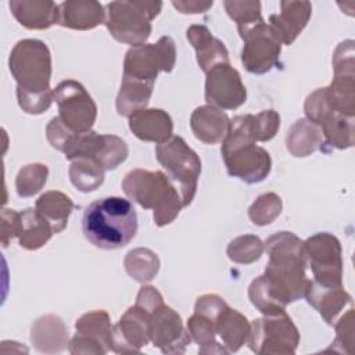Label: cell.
<instances>
[{
  "label": "cell",
  "mask_w": 355,
  "mask_h": 355,
  "mask_svg": "<svg viewBox=\"0 0 355 355\" xmlns=\"http://www.w3.org/2000/svg\"><path fill=\"white\" fill-rule=\"evenodd\" d=\"M263 251L269 262L263 275L275 297L286 306L301 300L309 286L304 241L291 232H277L266 239Z\"/></svg>",
  "instance_id": "6da1fadb"
},
{
  "label": "cell",
  "mask_w": 355,
  "mask_h": 355,
  "mask_svg": "<svg viewBox=\"0 0 355 355\" xmlns=\"http://www.w3.org/2000/svg\"><path fill=\"white\" fill-rule=\"evenodd\" d=\"M82 229L85 237L97 248H122L137 233V214L129 200L104 197L86 207Z\"/></svg>",
  "instance_id": "7a4b0ae2"
},
{
  "label": "cell",
  "mask_w": 355,
  "mask_h": 355,
  "mask_svg": "<svg viewBox=\"0 0 355 355\" xmlns=\"http://www.w3.org/2000/svg\"><path fill=\"white\" fill-rule=\"evenodd\" d=\"M220 154L227 173L248 184L259 183L270 173L272 158L254 140L251 114L237 115L230 119Z\"/></svg>",
  "instance_id": "3957f363"
},
{
  "label": "cell",
  "mask_w": 355,
  "mask_h": 355,
  "mask_svg": "<svg viewBox=\"0 0 355 355\" xmlns=\"http://www.w3.org/2000/svg\"><path fill=\"white\" fill-rule=\"evenodd\" d=\"M122 190L141 208L153 209L154 223L158 227L172 223L183 208L176 187L161 171L132 169L122 180Z\"/></svg>",
  "instance_id": "277c9868"
},
{
  "label": "cell",
  "mask_w": 355,
  "mask_h": 355,
  "mask_svg": "<svg viewBox=\"0 0 355 355\" xmlns=\"http://www.w3.org/2000/svg\"><path fill=\"white\" fill-rule=\"evenodd\" d=\"M162 1H111L107 4L105 26L110 35L125 44L140 46L151 35V21L161 12Z\"/></svg>",
  "instance_id": "5b68a950"
},
{
  "label": "cell",
  "mask_w": 355,
  "mask_h": 355,
  "mask_svg": "<svg viewBox=\"0 0 355 355\" xmlns=\"http://www.w3.org/2000/svg\"><path fill=\"white\" fill-rule=\"evenodd\" d=\"M155 155L166 171V176L176 187L183 207L194 200L201 175V159L197 153L180 136H172L168 141L157 144Z\"/></svg>",
  "instance_id": "8992f818"
},
{
  "label": "cell",
  "mask_w": 355,
  "mask_h": 355,
  "mask_svg": "<svg viewBox=\"0 0 355 355\" xmlns=\"http://www.w3.org/2000/svg\"><path fill=\"white\" fill-rule=\"evenodd\" d=\"M8 67L17 82V89L26 92L51 90V54L44 42L39 39L17 42L10 53Z\"/></svg>",
  "instance_id": "52a82bcc"
},
{
  "label": "cell",
  "mask_w": 355,
  "mask_h": 355,
  "mask_svg": "<svg viewBox=\"0 0 355 355\" xmlns=\"http://www.w3.org/2000/svg\"><path fill=\"white\" fill-rule=\"evenodd\" d=\"M247 344L258 355H293L300 344V333L286 312L263 315L251 322Z\"/></svg>",
  "instance_id": "ba28073f"
},
{
  "label": "cell",
  "mask_w": 355,
  "mask_h": 355,
  "mask_svg": "<svg viewBox=\"0 0 355 355\" xmlns=\"http://www.w3.org/2000/svg\"><path fill=\"white\" fill-rule=\"evenodd\" d=\"M175 64V42L171 36H161L155 43L133 46L126 51L122 76L154 85L158 73L172 72Z\"/></svg>",
  "instance_id": "9c48e42d"
},
{
  "label": "cell",
  "mask_w": 355,
  "mask_h": 355,
  "mask_svg": "<svg viewBox=\"0 0 355 355\" xmlns=\"http://www.w3.org/2000/svg\"><path fill=\"white\" fill-rule=\"evenodd\" d=\"M243 39L241 62L250 73L262 75L279 64L282 42L263 19L245 28H237Z\"/></svg>",
  "instance_id": "30bf717a"
},
{
  "label": "cell",
  "mask_w": 355,
  "mask_h": 355,
  "mask_svg": "<svg viewBox=\"0 0 355 355\" xmlns=\"http://www.w3.org/2000/svg\"><path fill=\"white\" fill-rule=\"evenodd\" d=\"M60 121L72 132L92 130L97 118V105L85 86L73 79L60 82L53 90Z\"/></svg>",
  "instance_id": "8fae6325"
},
{
  "label": "cell",
  "mask_w": 355,
  "mask_h": 355,
  "mask_svg": "<svg viewBox=\"0 0 355 355\" xmlns=\"http://www.w3.org/2000/svg\"><path fill=\"white\" fill-rule=\"evenodd\" d=\"M306 266L313 280L323 286H343V250L338 239L327 232L316 233L304 241Z\"/></svg>",
  "instance_id": "7c38bea8"
},
{
  "label": "cell",
  "mask_w": 355,
  "mask_h": 355,
  "mask_svg": "<svg viewBox=\"0 0 355 355\" xmlns=\"http://www.w3.org/2000/svg\"><path fill=\"white\" fill-rule=\"evenodd\" d=\"M205 100L219 110H236L247 100L240 72L229 64H218L207 72Z\"/></svg>",
  "instance_id": "4fadbf2b"
},
{
  "label": "cell",
  "mask_w": 355,
  "mask_h": 355,
  "mask_svg": "<svg viewBox=\"0 0 355 355\" xmlns=\"http://www.w3.org/2000/svg\"><path fill=\"white\" fill-rule=\"evenodd\" d=\"M150 341L164 354H183L191 337L180 315L173 308L161 304L151 312Z\"/></svg>",
  "instance_id": "5bb4252c"
},
{
  "label": "cell",
  "mask_w": 355,
  "mask_h": 355,
  "mask_svg": "<svg viewBox=\"0 0 355 355\" xmlns=\"http://www.w3.org/2000/svg\"><path fill=\"white\" fill-rule=\"evenodd\" d=\"M151 312L139 305L130 306L111 329V351L139 352L150 343Z\"/></svg>",
  "instance_id": "9a60e30c"
},
{
  "label": "cell",
  "mask_w": 355,
  "mask_h": 355,
  "mask_svg": "<svg viewBox=\"0 0 355 355\" xmlns=\"http://www.w3.org/2000/svg\"><path fill=\"white\" fill-rule=\"evenodd\" d=\"M311 15L309 1H282L280 11L269 17V25L282 44L290 46L308 25Z\"/></svg>",
  "instance_id": "2e32d148"
},
{
  "label": "cell",
  "mask_w": 355,
  "mask_h": 355,
  "mask_svg": "<svg viewBox=\"0 0 355 355\" xmlns=\"http://www.w3.org/2000/svg\"><path fill=\"white\" fill-rule=\"evenodd\" d=\"M130 132L143 141L162 144L173 135L171 115L161 108H143L129 116Z\"/></svg>",
  "instance_id": "e0dca14e"
},
{
  "label": "cell",
  "mask_w": 355,
  "mask_h": 355,
  "mask_svg": "<svg viewBox=\"0 0 355 355\" xmlns=\"http://www.w3.org/2000/svg\"><path fill=\"white\" fill-rule=\"evenodd\" d=\"M189 43L196 50L198 67L205 73L218 64H229V51L205 25H190L186 31Z\"/></svg>",
  "instance_id": "ac0fdd59"
},
{
  "label": "cell",
  "mask_w": 355,
  "mask_h": 355,
  "mask_svg": "<svg viewBox=\"0 0 355 355\" xmlns=\"http://www.w3.org/2000/svg\"><path fill=\"white\" fill-rule=\"evenodd\" d=\"M58 25L75 31H89L105 22L101 3L94 0H67L58 4Z\"/></svg>",
  "instance_id": "d6986e66"
},
{
  "label": "cell",
  "mask_w": 355,
  "mask_h": 355,
  "mask_svg": "<svg viewBox=\"0 0 355 355\" xmlns=\"http://www.w3.org/2000/svg\"><path fill=\"white\" fill-rule=\"evenodd\" d=\"M14 18L26 29H49L58 24V4L49 0H11L8 3Z\"/></svg>",
  "instance_id": "ffe728a7"
},
{
  "label": "cell",
  "mask_w": 355,
  "mask_h": 355,
  "mask_svg": "<svg viewBox=\"0 0 355 355\" xmlns=\"http://www.w3.org/2000/svg\"><path fill=\"white\" fill-rule=\"evenodd\" d=\"M306 301L320 313V316L333 326L347 305L351 304V295L344 287H330L309 282L306 293L304 295Z\"/></svg>",
  "instance_id": "44dd1931"
},
{
  "label": "cell",
  "mask_w": 355,
  "mask_h": 355,
  "mask_svg": "<svg viewBox=\"0 0 355 355\" xmlns=\"http://www.w3.org/2000/svg\"><path fill=\"white\" fill-rule=\"evenodd\" d=\"M229 116L223 110L212 105L197 107L190 116V128L196 139L205 144H216L223 141L227 128Z\"/></svg>",
  "instance_id": "7402d4cb"
},
{
  "label": "cell",
  "mask_w": 355,
  "mask_h": 355,
  "mask_svg": "<svg viewBox=\"0 0 355 355\" xmlns=\"http://www.w3.org/2000/svg\"><path fill=\"white\" fill-rule=\"evenodd\" d=\"M31 340L40 352H61L68 344V329L61 318L44 315L32 324Z\"/></svg>",
  "instance_id": "603a6c76"
},
{
  "label": "cell",
  "mask_w": 355,
  "mask_h": 355,
  "mask_svg": "<svg viewBox=\"0 0 355 355\" xmlns=\"http://www.w3.org/2000/svg\"><path fill=\"white\" fill-rule=\"evenodd\" d=\"M215 329L219 341L226 351L237 352L244 344H247L251 323L243 313L227 306L215 320Z\"/></svg>",
  "instance_id": "cb8c5ba5"
},
{
  "label": "cell",
  "mask_w": 355,
  "mask_h": 355,
  "mask_svg": "<svg viewBox=\"0 0 355 355\" xmlns=\"http://www.w3.org/2000/svg\"><path fill=\"white\" fill-rule=\"evenodd\" d=\"M323 135L319 126L301 118L287 132L286 147L293 157H308L323 146Z\"/></svg>",
  "instance_id": "d4e9b609"
},
{
  "label": "cell",
  "mask_w": 355,
  "mask_h": 355,
  "mask_svg": "<svg viewBox=\"0 0 355 355\" xmlns=\"http://www.w3.org/2000/svg\"><path fill=\"white\" fill-rule=\"evenodd\" d=\"M73 207L71 197L58 190L43 193L35 202V208L47 219L54 233H60L65 229Z\"/></svg>",
  "instance_id": "484cf974"
},
{
  "label": "cell",
  "mask_w": 355,
  "mask_h": 355,
  "mask_svg": "<svg viewBox=\"0 0 355 355\" xmlns=\"http://www.w3.org/2000/svg\"><path fill=\"white\" fill-rule=\"evenodd\" d=\"M21 222L22 226L18 240L19 245L25 250H39L54 234L51 225L36 208L24 209L21 212Z\"/></svg>",
  "instance_id": "4316f807"
},
{
  "label": "cell",
  "mask_w": 355,
  "mask_h": 355,
  "mask_svg": "<svg viewBox=\"0 0 355 355\" xmlns=\"http://www.w3.org/2000/svg\"><path fill=\"white\" fill-rule=\"evenodd\" d=\"M153 83L122 76L121 89L115 101L118 114L121 116L129 118L133 112L147 108V104L153 94Z\"/></svg>",
  "instance_id": "83f0119b"
},
{
  "label": "cell",
  "mask_w": 355,
  "mask_h": 355,
  "mask_svg": "<svg viewBox=\"0 0 355 355\" xmlns=\"http://www.w3.org/2000/svg\"><path fill=\"white\" fill-rule=\"evenodd\" d=\"M186 327L191 340L198 344L200 354H229L218 340L215 322L212 319L194 312L189 318Z\"/></svg>",
  "instance_id": "f1b7e54d"
},
{
  "label": "cell",
  "mask_w": 355,
  "mask_h": 355,
  "mask_svg": "<svg viewBox=\"0 0 355 355\" xmlns=\"http://www.w3.org/2000/svg\"><path fill=\"white\" fill-rule=\"evenodd\" d=\"M75 329L78 334L86 336L100 345H103L107 352L111 351V320L110 315L104 309L90 311L82 315L75 322Z\"/></svg>",
  "instance_id": "f546056e"
},
{
  "label": "cell",
  "mask_w": 355,
  "mask_h": 355,
  "mask_svg": "<svg viewBox=\"0 0 355 355\" xmlns=\"http://www.w3.org/2000/svg\"><path fill=\"white\" fill-rule=\"evenodd\" d=\"M104 168L90 158L73 159L68 169L71 183L82 193L97 190L104 182Z\"/></svg>",
  "instance_id": "4dcf8cb0"
},
{
  "label": "cell",
  "mask_w": 355,
  "mask_h": 355,
  "mask_svg": "<svg viewBox=\"0 0 355 355\" xmlns=\"http://www.w3.org/2000/svg\"><path fill=\"white\" fill-rule=\"evenodd\" d=\"M123 265L126 273L140 283L151 282L159 270L158 255L150 248L143 247L130 250L123 259Z\"/></svg>",
  "instance_id": "1f68e13d"
},
{
  "label": "cell",
  "mask_w": 355,
  "mask_h": 355,
  "mask_svg": "<svg viewBox=\"0 0 355 355\" xmlns=\"http://www.w3.org/2000/svg\"><path fill=\"white\" fill-rule=\"evenodd\" d=\"M327 89L333 108L345 116H355V75H334Z\"/></svg>",
  "instance_id": "d6a6232c"
},
{
  "label": "cell",
  "mask_w": 355,
  "mask_h": 355,
  "mask_svg": "<svg viewBox=\"0 0 355 355\" xmlns=\"http://www.w3.org/2000/svg\"><path fill=\"white\" fill-rule=\"evenodd\" d=\"M355 116H345L341 114H334L322 126L323 140L338 150H345L354 146V130Z\"/></svg>",
  "instance_id": "836d02e7"
},
{
  "label": "cell",
  "mask_w": 355,
  "mask_h": 355,
  "mask_svg": "<svg viewBox=\"0 0 355 355\" xmlns=\"http://www.w3.org/2000/svg\"><path fill=\"white\" fill-rule=\"evenodd\" d=\"M49 168L44 164L33 162L24 165L15 178V189L19 197H32L37 194L47 182Z\"/></svg>",
  "instance_id": "e575fe53"
},
{
  "label": "cell",
  "mask_w": 355,
  "mask_h": 355,
  "mask_svg": "<svg viewBox=\"0 0 355 355\" xmlns=\"http://www.w3.org/2000/svg\"><path fill=\"white\" fill-rule=\"evenodd\" d=\"M248 298L251 304L262 315H277L286 312V305L282 304L272 293L265 275L254 279L248 287Z\"/></svg>",
  "instance_id": "d590c367"
},
{
  "label": "cell",
  "mask_w": 355,
  "mask_h": 355,
  "mask_svg": "<svg viewBox=\"0 0 355 355\" xmlns=\"http://www.w3.org/2000/svg\"><path fill=\"white\" fill-rule=\"evenodd\" d=\"M226 254L230 261L241 265H250L258 261L263 254V243L258 236L243 234L233 239L227 248Z\"/></svg>",
  "instance_id": "8d00e7d4"
},
{
  "label": "cell",
  "mask_w": 355,
  "mask_h": 355,
  "mask_svg": "<svg viewBox=\"0 0 355 355\" xmlns=\"http://www.w3.org/2000/svg\"><path fill=\"white\" fill-rule=\"evenodd\" d=\"M283 209L280 196L276 193L261 194L248 208V216L257 226H266L275 222Z\"/></svg>",
  "instance_id": "74e56055"
},
{
  "label": "cell",
  "mask_w": 355,
  "mask_h": 355,
  "mask_svg": "<svg viewBox=\"0 0 355 355\" xmlns=\"http://www.w3.org/2000/svg\"><path fill=\"white\" fill-rule=\"evenodd\" d=\"M304 111L306 115V119L311 121L312 123H315L316 126H322L330 116H333L334 114H338L327 96V89L326 87H320L313 90L305 100L304 104Z\"/></svg>",
  "instance_id": "f35d334b"
},
{
  "label": "cell",
  "mask_w": 355,
  "mask_h": 355,
  "mask_svg": "<svg viewBox=\"0 0 355 355\" xmlns=\"http://www.w3.org/2000/svg\"><path fill=\"white\" fill-rule=\"evenodd\" d=\"M129 155V148L126 141L116 135H104V143L96 161L104 168V171H111L118 168Z\"/></svg>",
  "instance_id": "ab89813d"
},
{
  "label": "cell",
  "mask_w": 355,
  "mask_h": 355,
  "mask_svg": "<svg viewBox=\"0 0 355 355\" xmlns=\"http://www.w3.org/2000/svg\"><path fill=\"white\" fill-rule=\"evenodd\" d=\"M225 10L227 15L237 24V28L251 26L262 21L261 3L259 1H237V0H225Z\"/></svg>",
  "instance_id": "60d3db41"
},
{
  "label": "cell",
  "mask_w": 355,
  "mask_h": 355,
  "mask_svg": "<svg viewBox=\"0 0 355 355\" xmlns=\"http://www.w3.org/2000/svg\"><path fill=\"white\" fill-rule=\"evenodd\" d=\"M251 129L255 141L272 140L280 129V115L275 110H265L257 115L251 114Z\"/></svg>",
  "instance_id": "b9f144b4"
},
{
  "label": "cell",
  "mask_w": 355,
  "mask_h": 355,
  "mask_svg": "<svg viewBox=\"0 0 355 355\" xmlns=\"http://www.w3.org/2000/svg\"><path fill=\"white\" fill-rule=\"evenodd\" d=\"M17 98L21 110L32 115H39L46 112L54 100L53 90L26 92L22 89H17Z\"/></svg>",
  "instance_id": "7bdbcfd3"
},
{
  "label": "cell",
  "mask_w": 355,
  "mask_h": 355,
  "mask_svg": "<svg viewBox=\"0 0 355 355\" xmlns=\"http://www.w3.org/2000/svg\"><path fill=\"white\" fill-rule=\"evenodd\" d=\"M336 326V338L333 341V349L338 352L351 354L354 344V309L349 308L338 320Z\"/></svg>",
  "instance_id": "ee69618b"
},
{
  "label": "cell",
  "mask_w": 355,
  "mask_h": 355,
  "mask_svg": "<svg viewBox=\"0 0 355 355\" xmlns=\"http://www.w3.org/2000/svg\"><path fill=\"white\" fill-rule=\"evenodd\" d=\"M354 40L341 42L333 54L334 75H355Z\"/></svg>",
  "instance_id": "f6af8a7d"
},
{
  "label": "cell",
  "mask_w": 355,
  "mask_h": 355,
  "mask_svg": "<svg viewBox=\"0 0 355 355\" xmlns=\"http://www.w3.org/2000/svg\"><path fill=\"white\" fill-rule=\"evenodd\" d=\"M227 302L216 295V294H204L197 298L196 305H194V312L204 315L214 322L218 319V316L227 308Z\"/></svg>",
  "instance_id": "bcb514c9"
},
{
  "label": "cell",
  "mask_w": 355,
  "mask_h": 355,
  "mask_svg": "<svg viewBox=\"0 0 355 355\" xmlns=\"http://www.w3.org/2000/svg\"><path fill=\"white\" fill-rule=\"evenodd\" d=\"M21 212L4 208L1 211V245L6 248L11 239L18 237L21 233Z\"/></svg>",
  "instance_id": "7dc6e473"
},
{
  "label": "cell",
  "mask_w": 355,
  "mask_h": 355,
  "mask_svg": "<svg viewBox=\"0 0 355 355\" xmlns=\"http://www.w3.org/2000/svg\"><path fill=\"white\" fill-rule=\"evenodd\" d=\"M68 351L71 354H94V355L107 354V349L103 345H100L97 341L78 333L68 343Z\"/></svg>",
  "instance_id": "c3c4849f"
},
{
  "label": "cell",
  "mask_w": 355,
  "mask_h": 355,
  "mask_svg": "<svg viewBox=\"0 0 355 355\" xmlns=\"http://www.w3.org/2000/svg\"><path fill=\"white\" fill-rule=\"evenodd\" d=\"M161 304H164V298L154 286H143L137 293L136 305H139L140 308L148 312H153Z\"/></svg>",
  "instance_id": "681fc988"
},
{
  "label": "cell",
  "mask_w": 355,
  "mask_h": 355,
  "mask_svg": "<svg viewBox=\"0 0 355 355\" xmlns=\"http://www.w3.org/2000/svg\"><path fill=\"white\" fill-rule=\"evenodd\" d=\"M172 6L182 14H201L208 11L214 1H205V0H173Z\"/></svg>",
  "instance_id": "f907efd6"
}]
</instances>
